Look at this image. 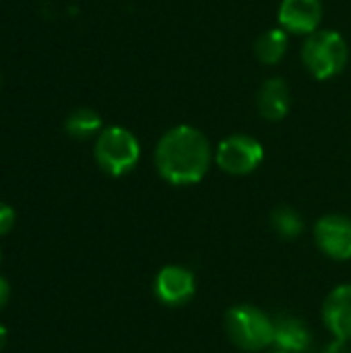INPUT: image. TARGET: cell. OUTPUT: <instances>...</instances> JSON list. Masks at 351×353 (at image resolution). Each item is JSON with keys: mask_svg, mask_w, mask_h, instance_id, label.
<instances>
[{"mask_svg": "<svg viewBox=\"0 0 351 353\" xmlns=\"http://www.w3.org/2000/svg\"><path fill=\"white\" fill-rule=\"evenodd\" d=\"M213 157L209 139L190 124L166 130L155 145V168L166 182L176 186L201 182Z\"/></svg>", "mask_w": 351, "mask_h": 353, "instance_id": "obj_1", "label": "cell"}, {"mask_svg": "<svg viewBox=\"0 0 351 353\" xmlns=\"http://www.w3.org/2000/svg\"><path fill=\"white\" fill-rule=\"evenodd\" d=\"M350 58L345 37L333 29H319L302 43V62L317 81H327L343 72Z\"/></svg>", "mask_w": 351, "mask_h": 353, "instance_id": "obj_2", "label": "cell"}, {"mask_svg": "<svg viewBox=\"0 0 351 353\" xmlns=\"http://www.w3.org/2000/svg\"><path fill=\"white\" fill-rule=\"evenodd\" d=\"M93 155L106 174L124 176L139 163L141 145L130 130L122 126H108L97 134Z\"/></svg>", "mask_w": 351, "mask_h": 353, "instance_id": "obj_3", "label": "cell"}, {"mask_svg": "<svg viewBox=\"0 0 351 353\" xmlns=\"http://www.w3.org/2000/svg\"><path fill=\"white\" fill-rule=\"evenodd\" d=\"M225 333L244 352H261L273 343V319L261 308L240 304L225 314Z\"/></svg>", "mask_w": 351, "mask_h": 353, "instance_id": "obj_4", "label": "cell"}, {"mask_svg": "<svg viewBox=\"0 0 351 353\" xmlns=\"http://www.w3.org/2000/svg\"><path fill=\"white\" fill-rule=\"evenodd\" d=\"M265 159L263 145L250 134H230L215 151V163L221 172L230 176L252 174Z\"/></svg>", "mask_w": 351, "mask_h": 353, "instance_id": "obj_5", "label": "cell"}, {"mask_svg": "<svg viewBox=\"0 0 351 353\" xmlns=\"http://www.w3.org/2000/svg\"><path fill=\"white\" fill-rule=\"evenodd\" d=\"M317 246L333 261L351 259V219L345 215H325L314 228Z\"/></svg>", "mask_w": 351, "mask_h": 353, "instance_id": "obj_6", "label": "cell"}, {"mask_svg": "<svg viewBox=\"0 0 351 353\" xmlns=\"http://www.w3.org/2000/svg\"><path fill=\"white\" fill-rule=\"evenodd\" d=\"M279 27L292 35H310L323 21L321 0H281L277 12Z\"/></svg>", "mask_w": 351, "mask_h": 353, "instance_id": "obj_7", "label": "cell"}, {"mask_svg": "<svg viewBox=\"0 0 351 353\" xmlns=\"http://www.w3.org/2000/svg\"><path fill=\"white\" fill-rule=\"evenodd\" d=\"M153 290L157 300L166 306H184L192 300L197 292V279L188 269L180 265H170L157 273Z\"/></svg>", "mask_w": 351, "mask_h": 353, "instance_id": "obj_8", "label": "cell"}, {"mask_svg": "<svg viewBox=\"0 0 351 353\" xmlns=\"http://www.w3.org/2000/svg\"><path fill=\"white\" fill-rule=\"evenodd\" d=\"M273 345L288 353H306L312 347L310 327L296 314H279L273 319Z\"/></svg>", "mask_w": 351, "mask_h": 353, "instance_id": "obj_9", "label": "cell"}, {"mask_svg": "<svg viewBox=\"0 0 351 353\" xmlns=\"http://www.w3.org/2000/svg\"><path fill=\"white\" fill-rule=\"evenodd\" d=\"M323 321L327 329L343 341L351 339V283L333 290L323 304Z\"/></svg>", "mask_w": 351, "mask_h": 353, "instance_id": "obj_10", "label": "cell"}, {"mask_svg": "<svg viewBox=\"0 0 351 353\" xmlns=\"http://www.w3.org/2000/svg\"><path fill=\"white\" fill-rule=\"evenodd\" d=\"M292 105V95H290V87L281 77H273L267 79L259 93H257V108L259 114L269 120V122H279L288 116Z\"/></svg>", "mask_w": 351, "mask_h": 353, "instance_id": "obj_11", "label": "cell"}, {"mask_svg": "<svg viewBox=\"0 0 351 353\" xmlns=\"http://www.w3.org/2000/svg\"><path fill=\"white\" fill-rule=\"evenodd\" d=\"M290 33L283 31L281 27H273V29H267L263 31L257 41H254V56L259 62L267 64V66H273L277 62H281V58L285 56L288 52V37Z\"/></svg>", "mask_w": 351, "mask_h": 353, "instance_id": "obj_12", "label": "cell"}, {"mask_svg": "<svg viewBox=\"0 0 351 353\" xmlns=\"http://www.w3.org/2000/svg\"><path fill=\"white\" fill-rule=\"evenodd\" d=\"M64 130L68 132V137L85 141V139L97 137L103 130V122H101V116L95 110H91V108H77V110H72L66 116Z\"/></svg>", "mask_w": 351, "mask_h": 353, "instance_id": "obj_13", "label": "cell"}, {"mask_svg": "<svg viewBox=\"0 0 351 353\" xmlns=\"http://www.w3.org/2000/svg\"><path fill=\"white\" fill-rule=\"evenodd\" d=\"M271 225H273V230H275L281 238H285V240L298 238V236L302 234V230H304L302 215H300L294 207H290V205H279V207L273 211V215H271Z\"/></svg>", "mask_w": 351, "mask_h": 353, "instance_id": "obj_14", "label": "cell"}, {"mask_svg": "<svg viewBox=\"0 0 351 353\" xmlns=\"http://www.w3.org/2000/svg\"><path fill=\"white\" fill-rule=\"evenodd\" d=\"M14 221H17L14 209L6 203H0V236L8 234L14 228Z\"/></svg>", "mask_w": 351, "mask_h": 353, "instance_id": "obj_15", "label": "cell"}, {"mask_svg": "<svg viewBox=\"0 0 351 353\" xmlns=\"http://www.w3.org/2000/svg\"><path fill=\"white\" fill-rule=\"evenodd\" d=\"M10 300V285L8 281L0 275V310H4V306L8 304Z\"/></svg>", "mask_w": 351, "mask_h": 353, "instance_id": "obj_16", "label": "cell"}, {"mask_svg": "<svg viewBox=\"0 0 351 353\" xmlns=\"http://www.w3.org/2000/svg\"><path fill=\"white\" fill-rule=\"evenodd\" d=\"M323 353H350V350H348V345H345L343 339H335L333 343H329V345L323 350Z\"/></svg>", "mask_w": 351, "mask_h": 353, "instance_id": "obj_17", "label": "cell"}, {"mask_svg": "<svg viewBox=\"0 0 351 353\" xmlns=\"http://www.w3.org/2000/svg\"><path fill=\"white\" fill-rule=\"evenodd\" d=\"M6 339H8V331L0 325V352H2L4 345H6Z\"/></svg>", "mask_w": 351, "mask_h": 353, "instance_id": "obj_18", "label": "cell"}, {"mask_svg": "<svg viewBox=\"0 0 351 353\" xmlns=\"http://www.w3.org/2000/svg\"><path fill=\"white\" fill-rule=\"evenodd\" d=\"M271 353H288V352H281V350H277V352H271Z\"/></svg>", "mask_w": 351, "mask_h": 353, "instance_id": "obj_19", "label": "cell"}, {"mask_svg": "<svg viewBox=\"0 0 351 353\" xmlns=\"http://www.w3.org/2000/svg\"><path fill=\"white\" fill-rule=\"evenodd\" d=\"M0 265H2V250H0Z\"/></svg>", "mask_w": 351, "mask_h": 353, "instance_id": "obj_20", "label": "cell"}]
</instances>
